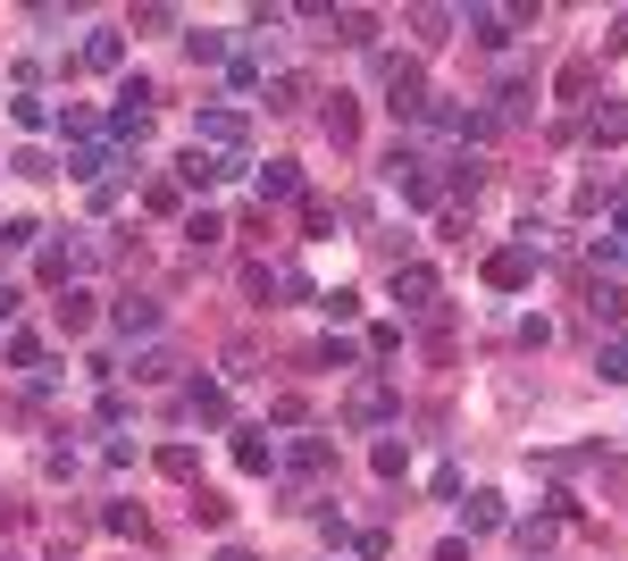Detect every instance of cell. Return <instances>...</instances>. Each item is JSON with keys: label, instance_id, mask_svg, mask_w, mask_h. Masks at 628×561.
<instances>
[{"label": "cell", "instance_id": "cell-1", "mask_svg": "<svg viewBox=\"0 0 628 561\" xmlns=\"http://www.w3.org/2000/svg\"><path fill=\"white\" fill-rule=\"evenodd\" d=\"M193 143L218 151V160H251V126H244V110H235V101H209V110L193 118Z\"/></svg>", "mask_w": 628, "mask_h": 561}, {"label": "cell", "instance_id": "cell-2", "mask_svg": "<svg viewBox=\"0 0 628 561\" xmlns=\"http://www.w3.org/2000/svg\"><path fill=\"white\" fill-rule=\"evenodd\" d=\"M378 84H385V110H394L402 126L428 110V75H419V59H378Z\"/></svg>", "mask_w": 628, "mask_h": 561}, {"label": "cell", "instance_id": "cell-3", "mask_svg": "<svg viewBox=\"0 0 628 561\" xmlns=\"http://www.w3.org/2000/svg\"><path fill=\"white\" fill-rule=\"evenodd\" d=\"M536 261H545V244H528V235H519V244L486 252V285H495V294H519V285H536Z\"/></svg>", "mask_w": 628, "mask_h": 561}, {"label": "cell", "instance_id": "cell-4", "mask_svg": "<svg viewBox=\"0 0 628 561\" xmlns=\"http://www.w3.org/2000/svg\"><path fill=\"white\" fill-rule=\"evenodd\" d=\"M394 411H402V394L385 386V377H361V386L343 394V419H352V428H385Z\"/></svg>", "mask_w": 628, "mask_h": 561}, {"label": "cell", "instance_id": "cell-5", "mask_svg": "<svg viewBox=\"0 0 628 561\" xmlns=\"http://www.w3.org/2000/svg\"><path fill=\"white\" fill-rule=\"evenodd\" d=\"M251 160H218V151H202V143H185V160H176V185L185 193H209V185H227V176H244Z\"/></svg>", "mask_w": 628, "mask_h": 561}, {"label": "cell", "instance_id": "cell-6", "mask_svg": "<svg viewBox=\"0 0 628 561\" xmlns=\"http://www.w3.org/2000/svg\"><path fill=\"white\" fill-rule=\"evenodd\" d=\"M461 26H470L486 51H503V42L519 34V26H536V9H461Z\"/></svg>", "mask_w": 628, "mask_h": 561}, {"label": "cell", "instance_id": "cell-7", "mask_svg": "<svg viewBox=\"0 0 628 561\" xmlns=\"http://www.w3.org/2000/svg\"><path fill=\"white\" fill-rule=\"evenodd\" d=\"M587 143H595V151H620V143H628V101H620V93H604V101L587 110Z\"/></svg>", "mask_w": 628, "mask_h": 561}, {"label": "cell", "instance_id": "cell-8", "mask_svg": "<svg viewBox=\"0 0 628 561\" xmlns=\"http://www.w3.org/2000/svg\"><path fill=\"white\" fill-rule=\"evenodd\" d=\"M394 302L428 318V310H436V268H428V261H402V268H394Z\"/></svg>", "mask_w": 628, "mask_h": 561}, {"label": "cell", "instance_id": "cell-9", "mask_svg": "<svg viewBox=\"0 0 628 561\" xmlns=\"http://www.w3.org/2000/svg\"><path fill=\"white\" fill-rule=\"evenodd\" d=\"M235 469H244V478H268V469H277V436L268 428H235Z\"/></svg>", "mask_w": 628, "mask_h": 561}, {"label": "cell", "instance_id": "cell-10", "mask_svg": "<svg viewBox=\"0 0 628 561\" xmlns=\"http://www.w3.org/2000/svg\"><path fill=\"white\" fill-rule=\"evenodd\" d=\"M277 469H302V478H319V469H327V436H286V445H277Z\"/></svg>", "mask_w": 628, "mask_h": 561}, {"label": "cell", "instance_id": "cell-11", "mask_svg": "<svg viewBox=\"0 0 628 561\" xmlns=\"http://www.w3.org/2000/svg\"><path fill=\"white\" fill-rule=\"evenodd\" d=\"M587 310H595V327H620V318H628V285L595 277V285H587Z\"/></svg>", "mask_w": 628, "mask_h": 561}, {"label": "cell", "instance_id": "cell-12", "mask_svg": "<svg viewBox=\"0 0 628 561\" xmlns=\"http://www.w3.org/2000/svg\"><path fill=\"white\" fill-rule=\"evenodd\" d=\"M461 520H470V537H495L512 511H503V494H470V503H461Z\"/></svg>", "mask_w": 628, "mask_h": 561}, {"label": "cell", "instance_id": "cell-13", "mask_svg": "<svg viewBox=\"0 0 628 561\" xmlns=\"http://www.w3.org/2000/svg\"><path fill=\"white\" fill-rule=\"evenodd\" d=\"M336 42H352V51H378V18H369V9H336Z\"/></svg>", "mask_w": 628, "mask_h": 561}, {"label": "cell", "instance_id": "cell-14", "mask_svg": "<svg viewBox=\"0 0 628 561\" xmlns=\"http://www.w3.org/2000/svg\"><path fill=\"white\" fill-rule=\"evenodd\" d=\"M84 68H126V34H110V26H101V34H84Z\"/></svg>", "mask_w": 628, "mask_h": 561}, {"label": "cell", "instance_id": "cell-15", "mask_svg": "<svg viewBox=\"0 0 628 561\" xmlns=\"http://www.w3.org/2000/svg\"><path fill=\"white\" fill-rule=\"evenodd\" d=\"M294 193H302V169H294V160H268L260 169V202H294Z\"/></svg>", "mask_w": 628, "mask_h": 561}, {"label": "cell", "instance_id": "cell-16", "mask_svg": "<svg viewBox=\"0 0 628 561\" xmlns=\"http://www.w3.org/2000/svg\"><path fill=\"white\" fill-rule=\"evenodd\" d=\"M185 411H193V419H209V428H218V419H227V386H209V377H193V394H185Z\"/></svg>", "mask_w": 628, "mask_h": 561}, {"label": "cell", "instance_id": "cell-17", "mask_svg": "<svg viewBox=\"0 0 628 561\" xmlns=\"http://www.w3.org/2000/svg\"><path fill=\"white\" fill-rule=\"evenodd\" d=\"M185 51H193V68H227V34H209V26H193V34H185Z\"/></svg>", "mask_w": 628, "mask_h": 561}, {"label": "cell", "instance_id": "cell-18", "mask_svg": "<svg viewBox=\"0 0 628 561\" xmlns=\"http://www.w3.org/2000/svg\"><path fill=\"white\" fill-rule=\"evenodd\" d=\"M369 469H378L385 487H394L402 469H411V445H402V436H378V452H369Z\"/></svg>", "mask_w": 628, "mask_h": 561}, {"label": "cell", "instance_id": "cell-19", "mask_svg": "<svg viewBox=\"0 0 628 561\" xmlns=\"http://www.w3.org/2000/svg\"><path fill=\"white\" fill-rule=\"evenodd\" d=\"M260 93H268V110L286 118V110H302V101H310V84H302V75H268Z\"/></svg>", "mask_w": 628, "mask_h": 561}, {"label": "cell", "instance_id": "cell-20", "mask_svg": "<svg viewBox=\"0 0 628 561\" xmlns=\"http://www.w3.org/2000/svg\"><path fill=\"white\" fill-rule=\"evenodd\" d=\"M117 327H126V336H159V302H117Z\"/></svg>", "mask_w": 628, "mask_h": 561}, {"label": "cell", "instance_id": "cell-21", "mask_svg": "<svg viewBox=\"0 0 628 561\" xmlns=\"http://www.w3.org/2000/svg\"><path fill=\"white\" fill-rule=\"evenodd\" d=\"M327 143H361V110H352V101H327Z\"/></svg>", "mask_w": 628, "mask_h": 561}, {"label": "cell", "instance_id": "cell-22", "mask_svg": "<svg viewBox=\"0 0 628 561\" xmlns=\"http://www.w3.org/2000/svg\"><path fill=\"white\" fill-rule=\"evenodd\" d=\"M185 244H193V252H218V244H227V218H209V210H193V218H185Z\"/></svg>", "mask_w": 628, "mask_h": 561}, {"label": "cell", "instance_id": "cell-23", "mask_svg": "<svg viewBox=\"0 0 628 561\" xmlns=\"http://www.w3.org/2000/svg\"><path fill=\"white\" fill-rule=\"evenodd\" d=\"M0 360H9V369H34V377H42V336H25V327H18V336L0 344Z\"/></svg>", "mask_w": 628, "mask_h": 561}, {"label": "cell", "instance_id": "cell-24", "mask_svg": "<svg viewBox=\"0 0 628 561\" xmlns=\"http://www.w3.org/2000/svg\"><path fill=\"white\" fill-rule=\"evenodd\" d=\"M595 377H604V386H628V336H611L604 353H595Z\"/></svg>", "mask_w": 628, "mask_h": 561}, {"label": "cell", "instance_id": "cell-25", "mask_svg": "<svg viewBox=\"0 0 628 561\" xmlns=\"http://www.w3.org/2000/svg\"><path fill=\"white\" fill-rule=\"evenodd\" d=\"M59 327H68V336H84V327H93V294H84V285H68V302H59Z\"/></svg>", "mask_w": 628, "mask_h": 561}, {"label": "cell", "instance_id": "cell-26", "mask_svg": "<svg viewBox=\"0 0 628 561\" xmlns=\"http://www.w3.org/2000/svg\"><path fill=\"white\" fill-rule=\"evenodd\" d=\"M260 84H268V68H260V59H227V93H235V101H244V93H260Z\"/></svg>", "mask_w": 628, "mask_h": 561}, {"label": "cell", "instance_id": "cell-27", "mask_svg": "<svg viewBox=\"0 0 628 561\" xmlns=\"http://www.w3.org/2000/svg\"><path fill=\"white\" fill-rule=\"evenodd\" d=\"M268 294H294V302H302V294H310L302 261H268Z\"/></svg>", "mask_w": 628, "mask_h": 561}, {"label": "cell", "instance_id": "cell-28", "mask_svg": "<svg viewBox=\"0 0 628 561\" xmlns=\"http://www.w3.org/2000/svg\"><path fill=\"white\" fill-rule=\"evenodd\" d=\"M411 26H419V42H444L461 26V9H411Z\"/></svg>", "mask_w": 628, "mask_h": 561}, {"label": "cell", "instance_id": "cell-29", "mask_svg": "<svg viewBox=\"0 0 628 561\" xmlns=\"http://www.w3.org/2000/svg\"><path fill=\"white\" fill-rule=\"evenodd\" d=\"M176 202H185V185H176V176H152V185H143V210H152V218H168Z\"/></svg>", "mask_w": 628, "mask_h": 561}, {"label": "cell", "instance_id": "cell-30", "mask_svg": "<svg viewBox=\"0 0 628 561\" xmlns=\"http://www.w3.org/2000/svg\"><path fill=\"white\" fill-rule=\"evenodd\" d=\"M9 118H18L25 134H42V126H51V101H42V93H18V101H9Z\"/></svg>", "mask_w": 628, "mask_h": 561}, {"label": "cell", "instance_id": "cell-31", "mask_svg": "<svg viewBox=\"0 0 628 561\" xmlns=\"http://www.w3.org/2000/svg\"><path fill=\"white\" fill-rule=\"evenodd\" d=\"M34 244H42L34 218H0V252H34Z\"/></svg>", "mask_w": 628, "mask_h": 561}, {"label": "cell", "instance_id": "cell-32", "mask_svg": "<svg viewBox=\"0 0 628 561\" xmlns=\"http://www.w3.org/2000/svg\"><path fill=\"white\" fill-rule=\"evenodd\" d=\"M159 469H168V478H202V452L193 445H159Z\"/></svg>", "mask_w": 628, "mask_h": 561}, {"label": "cell", "instance_id": "cell-33", "mask_svg": "<svg viewBox=\"0 0 628 561\" xmlns=\"http://www.w3.org/2000/svg\"><path fill=\"white\" fill-rule=\"evenodd\" d=\"M101 528H110V537H143V511H134V503H110V511H101Z\"/></svg>", "mask_w": 628, "mask_h": 561}, {"label": "cell", "instance_id": "cell-34", "mask_svg": "<svg viewBox=\"0 0 628 561\" xmlns=\"http://www.w3.org/2000/svg\"><path fill=\"white\" fill-rule=\"evenodd\" d=\"M352 360H361V344H343V336L319 344V369H352Z\"/></svg>", "mask_w": 628, "mask_h": 561}, {"label": "cell", "instance_id": "cell-35", "mask_svg": "<svg viewBox=\"0 0 628 561\" xmlns=\"http://www.w3.org/2000/svg\"><path fill=\"white\" fill-rule=\"evenodd\" d=\"M193 520H202V528H227V503H218L209 487H193Z\"/></svg>", "mask_w": 628, "mask_h": 561}, {"label": "cell", "instance_id": "cell-36", "mask_svg": "<svg viewBox=\"0 0 628 561\" xmlns=\"http://www.w3.org/2000/svg\"><path fill=\"white\" fill-rule=\"evenodd\" d=\"M117 110H152V75H126L117 84Z\"/></svg>", "mask_w": 628, "mask_h": 561}, {"label": "cell", "instance_id": "cell-37", "mask_svg": "<svg viewBox=\"0 0 628 561\" xmlns=\"http://www.w3.org/2000/svg\"><path fill=\"white\" fill-rule=\"evenodd\" d=\"M134 34H176V9H134Z\"/></svg>", "mask_w": 628, "mask_h": 561}, {"label": "cell", "instance_id": "cell-38", "mask_svg": "<svg viewBox=\"0 0 628 561\" xmlns=\"http://www.w3.org/2000/svg\"><path fill=\"white\" fill-rule=\"evenodd\" d=\"M436 561H470V537H444V544H436Z\"/></svg>", "mask_w": 628, "mask_h": 561}, {"label": "cell", "instance_id": "cell-39", "mask_svg": "<svg viewBox=\"0 0 628 561\" xmlns=\"http://www.w3.org/2000/svg\"><path fill=\"white\" fill-rule=\"evenodd\" d=\"M604 51H628V9L611 18V34H604Z\"/></svg>", "mask_w": 628, "mask_h": 561}, {"label": "cell", "instance_id": "cell-40", "mask_svg": "<svg viewBox=\"0 0 628 561\" xmlns=\"http://www.w3.org/2000/svg\"><path fill=\"white\" fill-rule=\"evenodd\" d=\"M18 302H25L18 285H0V327H9V318H18Z\"/></svg>", "mask_w": 628, "mask_h": 561}, {"label": "cell", "instance_id": "cell-41", "mask_svg": "<svg viewBox=\"0 0 628 561\" xmlns=\"http://www.w3.org/2000/svg\"><path fill=\"white\" fill-rule=\"evenodd\" d=\"M218 561H251V553H244V544H218Z\"/></svg>", "mask_w": 628, "mask_h": 561}, {"label": "cell", "instance_id": "cell-42", "mask_svg": "<svg viewBox=\"0 0 628 561\" xmlns=\"http://www.w3.org/2000/svg\"><path fill=\"white\" fill-rule=\"evenodd\" d=\"M611 252H620V261H628V244H611Z\"/></svg>", "mask_w": 628, "mask_h": 561}, {"label": "cell", "instance_id": "cell-43", "mask_svg": "<svg viewBox=\"0 0 628 561\" xmlns=\"http://www.w3.org/2000/svg\"><path fill=\"white\" fill-rule=\"evenodd\" d=\"M0 503H9V494H0Z\"/></svg>", "mask_w": 628, "mask_h": 561}]
</instances>
